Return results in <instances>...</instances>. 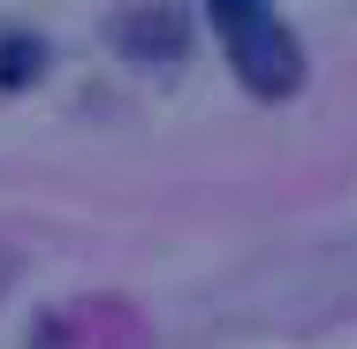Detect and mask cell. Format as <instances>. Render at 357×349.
I'll return each mask as SVG.
<instances>
[{
	"instance_id": "7a4b0ae2",
	"label": "cell",
	"mask_w": 357,
	"mask_h": 349,
	"mask_svg": "<svg viewBox=\"0 0 357 349\" xmlns=\"http://www.w3.org/2000/svg\"><path fill=\"white\" fill-rule=\"evenodd\" d=\"M114 38H122L130 61H175L183 54V15L175 8H130V15H114Z\"/></svg>"
},
{
	"instance_id": "6da1fadb",
	"label": "cell",
	"mask_w": 357,
	"mask_h": 349,
	"mask_svg": "<svg viewBox=\"0 0 357 349\" xmlns=\"http://www.w3.org/2000/svg\"><path fill=\"white\" fill-rule=\"evenodd\" d=\"M213 31H220V46H228V61H236V76H243V91L289 99V91L304 84V54H296V38H289V23L274 8H259V0H220Z\"/></svg>"
},
{
	"instance_id": "3957f363",
	"label": "cell",
	"mask_w": 357,
	"mask_h": 349,
	"mask_svg": "<svg viewBox=\"0 0 357 349\" xmlns=\"http://www.w3.org/2000/svg\"><path fill=\"white\" fill-rule=\"evenodd\" d=\"M38 69H46V46H38V38H23V31H8V38H0V84L15 91V84H31Z\"/></svg>"
}]
</instances>
